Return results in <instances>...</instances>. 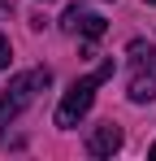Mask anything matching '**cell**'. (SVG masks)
I'll use <instances>...</instances> for the list:
<instances>
[{"label":"cell","instance_id":"obj_5","mask_svg":"<svg viewBox=\"0 0 156 161\" xmlns=\"http://www.w3.org/2000/svg\"><path fill=\"white\" fill-rule=\"evenodd\" d=\"M130 100H134V105L156 100V74H134V83H130Z\"/></svg>","mask_w":156,"mask_h":161},{"label":"cell","instance_id":"obj_6","mask_svg":"<svg viewBox=\"0 0 156 161\" xmlns=\"http://www.w3.org/2000/svg\"><path fill=\"white\" fill-rule=\"evenodd\" d=\"M130 57H134L139 65H156V48H152V44H143V39L130 44Z\"/></svg>","mask_w":156,"mask_h":161},{"label":"cell","instance_id":"obj_2","mask_svg":"<svg viewBox=\"0 0 156 161\" xmlns=\"http://www.w3.org/2000/svg\"><path fill=\"white\" fill-rule=\"evenodd\" d=\"M48 83H52L48 70H26V74H13L9 87H4V96H0V126H4V122H13V118H18V113H22V109L30 105L44 87H48Z\"/></svg>","mask_w":156,"mask_h":161},{"label":"cell","instance_id":"obj_7","mask_svg":"<svg viewBox=\"0 0 156 161\" xmlns=\"http://www.w3.org/2000/svg\"><path fill=\"white\" fill-rule=\"evenodd\" d=\"M9 57H13V53H9V39H4V35H0V70H4V65H9Z\"/></svg>","mask_w":156,"mask_h":161},{"label":"cell","instance_id":"obj_3","mask_svg":"<svg viewBox=\"0 0 156 161\" xmlns=\"http://www.w3.org/2000/svg\"><path fill=\"white\" fill-rule=\"evenodd\" d=\"M61 26H65V31H78V35H87V39H100L104 31H108V22H104L100 13L82 9V4H70L65 18H61Z\"/></svg>","mask_w":156,"mask_h":161},{"label":"cell","instance_id":"obj_1","mask_svg":"<svg viewBox=\"0 0 156 161\" xmlns=\"http://www.w3.org/2000/svg\"><path fill=\"white\" fill-rule=\"evenodd\" d=\"M113 70H117V65H113V57H108V61H104L100 70H91L87 79H78L74 87H70V92L61 96V105H56V126H78V122L87 118L91 100H96V87L113 79Z\"/></svg>","mask_w":156,"mask_h":161},{"label":"cell","instance_id":"obj_9","mask_svg":"<svg viewBox=\"0 0 156 161\" xmlns=\"http://www.w3.org/2000/svg\"><path fill=\"white\" fill-rule=\"evenodd\" d=\"M148 153H152V157H156V144H152V148H148Z\"/></svg>","mask_w":156,"mask_h":161},{"label":"cell","instance_id":"obj_8","mask_svg":"<svg viewBox=\"0 0 156 161\" xmlns=\"http://www.w3.org/2000/svg\"><path fill=\"white\" fill-rule=\"evenodd\" d=\"M0 13L9 18V13H13V0H0Z\"/></svg>","mask_w":156,"mask_h":161},{"label":"cell","instance_id":"obj_10","mask_svg":"<svg viewBox=\"0 0 156 161\" xmlns=\"http://www.w3.org/2000/svg\"><path fill=\"white\" fill-rule=\"evenodd\" d=\"M143 4H156V0H143Z\"/></svg>","mask_w":156,"mask_h":161},{"label":"cell","instance_id":"obj_4","mask_svg":"<svg viewBox=\"0 0 156 161\" xmlns=\"http://www.w3.org/2000/svg\"><path fill=\"white\" fill-rule=\"evenodd\" d=\"M117 148H122V126H113V122H104V126H96L87 135V153L91 157H113Z\"/></svg>","mask_w":156,"mask_h":161}]
</instances>
